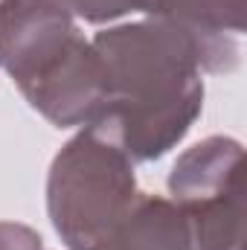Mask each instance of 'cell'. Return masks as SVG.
<instances>
[{
	"instance_id": "obj_1",
	"label": "cell",
	"mask_w": 247,
	"mask_h": 250,
	"mask_svg": "<svg viewBox=\"0 0 247 250\" xmlns=\"http://www.w3.org/2000/svg\"><path fill=\"white\" fill-rule=\"evenodd\" d=\"M111 82L102 123L134 163L166 157L204 108V73L239 67L236 38L209 44L184 29L145 18L93 35Z\"/></svg>"
},
{
	"instance_id": "obj_2",
	"label": "cell",
	"mask_w": 247,
	"mask_h": 250,
	"mask_svg": "<svg viewBox=\"0 0 247 250\" xmlns=\"http://www.w3.org/2000/svg\"><path fill=\"white\" fill-rule=\"evenodd\" d=\"M137 201L134 160L105 123L82 128L50 163L47 215L67 250H99Z\"/></svg>"
},
{
	"instance_id": "obj_3",
	"label": "cell",
	"mask_w": 247,
	"mask_h": 250,
	"mask_svg": "<svg viewBox=\"0 0 247 250\" xmlns=\"http://www.w3.org/2000/svg\"><path fill=\"white\" fill-rule=\"evenodd\" d=\"M169 195L184 212L192 250H245V148L206 137L169 172Z\"/></svg>"
},
{
	"instance_id": "obj_4",
	"label": "cell",
	"mask_w": 247,
	"mask_h": 250,
	"mask_svg": "<svg viewBox=\"0 0 247 250\" xmlns=\"http://www.w3.org/2000/svg\"><path fill=\"white\" fill-rule=\"evenodd\" d=\"M12 82L56 128H87L108 117V67L93 38H84L79 29Z\"/></svg>"
},
{
	"instance_id": "obj_5",
	"label": "cell",
	"mask_w": 247,
	"mask_h": 250,
	"mask_svg": "<svg viewBox=\"0 0 247 250\" xmlns=\"http://www.w3.org/2000/svg\"><path fill=\"white\" fill-rule=\"evenodd\" d=\"M99 250H192V239L172 198L140 192L134 212Z\"/></svg>"
},
{
	"instance_id": "obj_6",
	"label": "cell",
	"mask_w": 247,
	"mask_h": 250,
	"mask_svg": "<svg viewBox=\"0 0 247 250\" xmlns=\"http://www.w3.org/2000/svg\"><path fill=\"white\" fill-rule=\"evenodd\" d=\"M145 15L209 44L245 32V0H148Z\"/></svg>"
},
{
	"instance_id": "obj_7",
	"label": "cell",
	"mask_w": 247,
	"mask_h": 250,
	"mask_svg": "<svg viewBox=\"0 0 247 250\" xmlns=\"http://www.w3.org/2000/svg\"><path fill=\"white\" fill-rule=\"evenodd\" d=\"M73 18L87 23H111L131 12H145L148 0H59Z\"/></svg>"
},
{
	"instance_id": "obj_8",
	"label": "cell",
	"mask_w": 247,
	"mask_h": 250,
	"mask_svg": "<svg viewBox=\"0 0 247 250\" xmlns=\"http://www.w3.org/2000/svg\"><path fill=\"white\" fill-rule=\"evenodd\" d=\"M0 250H44V239L18 221H0Z\"/></svg>"
}]
</instances>
